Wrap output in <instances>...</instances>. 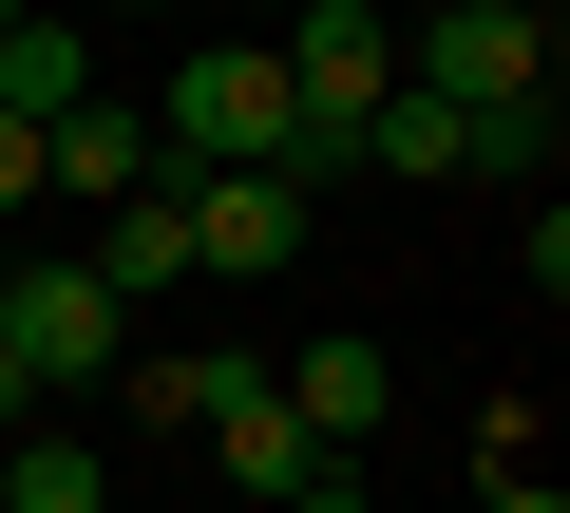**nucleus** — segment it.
<instances>
[{
    "label": "nucleus",
    "instance_id": "11",
    "mask_svg": "<svg viewBox=\"0 0 570 513\" xmlns=\"http://www.w3.org/2000/svg\"><path fill=\"white\" fill-rule=\"evenodd\" d=\"M362 171H419V190H456V171H475V115H438V96H381V115H362Z\"/></svg>",
    "mask_w": 570,
    "mask_h": 513
},
{
    "label": "nucleus",
    "instance_id": "12",
    "mask_svg": "<svg viewBox=\"0 0 570 513\" xmlns=\"http://www.w3.org/2000/svg\"><path fill=\"white\" fill-rule=\"evenodd\" d=\"M0 209H39V134H0Z\"/></svg>",
    "mask_w": 570,
    "mask_h": 513
},
{
    "label": "nucleus",
    "instance_id": "4",
    "mask_svg": "<svg viewBox=\"0 0 570 513\" xmlns=\"http://www.w3.org/2000/svg\"><path fill=\"white\" fill-rule=\"evenodd\" d=\"M171 228H190V286H266L324 209L285 190V171H171Z\"/></svg>",
    "mask_w": 570,
    "mask_h": 513
},
{
    "label": "nucleus",
    "instance_id": "3",
    "mask_svg": "<svg viewBox=\"0 0 570 513\" xmlns=\"http://www.w3.org/2000/svg\"><path fill=\"white\" fill-rule=\"evenodd\" d=\"M115 362H134V324L96 305V267H20V286H0V381H20V399L115 381Z\"/></svg>",
    "mask_w": 570,
    "mask_h": 513
},
{
    "label": "nucleus",
    "instance_id": "10",
    "mask_svg": "<svg viewBox=\"0 0 570 513\" xmlns=\"http://www.w3.org/2000/svg\"><path fill=\"white\" fill-rule=\"evenodd\" d=\"M0 513H115V475H96V437H58V418H20V456H0Z\"/></svg>",
    "mask_w": 570,
    "mask_h": 513
},
{
    "label": "nucleus",
    "instance_id": "7",
    "mask_svg": "<svg viewBox=\"0 0 570 513\" xmlns=\"http://www.w3.org/2000/svg\"><path fill=\"white\" fill-rule=\"evenodd\" d=\"M266 399L305 418V437H324V475H343V456L381 437V343H362V324H343V343H285V381H266Z\"/></svg>",
    "mask_w": 570,
    "mask_h": 513
},
{
    "label": "nucleus",
    "instance_id": "6",
    "mask_svg": "<svg viewBox=\"0 0 570 513\" xmlns=\"http://www.w3.org/2000/svg\"><path fill=\"white\" fill-rule=\"evenodd\" d=\"M171 152H153V96H77L58 134H39V190H77V209H134Z\"/></svg>",
    "mask_w": 570,
    "mask_h": 513
},
{
    "label": "nucleus",
    "instance_id": "8",
    "mask_svg": "<svg viewBox=\"0 0 570 513\" xmlns=\"http://www.w3.org/2000/svg\"><path fill=\"white\" fill-rule=\"evenodd\" d=\"M77 267H96V305H115V324H134V305H171V286H190V228H171V171H153V190H134V209H96V247H77Z\"/></svg>",
    "mask_w": 570,
    "mask_h": 513
},
{
    "label": "nucleus",
    "instance_id": "2",
    "mask_svg": "<svg viewBox=\"0 0 570 513\" xmlns=\"http://www.w3.org/2000/svg\"><path fill=\"white\" fill-rule=\"evenodd\" d=\"M400 96H438V115H551V20H513V0H456V20H419L400 39Z\"/></svg>",
    "mask_w": 570,
    "mask_h": 513
},
{
    "label": "nucleus",
    "instance_id": "9",
    "mask_svg": "<svg viewBox=\"0 0 570 513\" xmlns=\"http://www.w3.org/2000/svg\"><path fill=\"white\" fill-rule=\"evenodd\" d=\"M77 96H96V39L77 20H0V134H58Z\"/></svg>",
    "mask_w": 570,
    "mask_h": 513
},
{
    "label": "nucleus",
    "instance_id": "14",
    "mask_svg": "<svg viewBox=\"0 0 570 513\" xmlns=\"http://www.w3.org/2000/svg\"><path fill=\"white\" fill-rule=\"evenodd\" d=\"M0 456H20V418H0Z\"/></svg>",
    "mask_w": 570,
    "mask_h": 513
},
{
    "label": "nucleus",
    "instance_id": "1",
    "mask_svg": "<svg viewBox=\"0 0 570 513\" xmlns=\"http://www.w3.org/2000/svg\"><path fill=\"white\" fill-rule=\"evenodd\" d=\"M153 152H171V171H285V58H266V39H209V58H171V96H153Z\"/></svg>",
    "mask_w": 570,
    "mask_h": 513
},
{
    "label": "nucleus",
    "instance_id": "5",
    "mask_svg": "<svg viewBox=\"0 0 570 513\" xmlns=\"http://www.w3.org/2000/svg\"><path fill=\"white\" fill-rule=\"evenodd\" d=\"M209 475H228V513H285V494H324V437L285 418L266 381H228L209 399Z\"/></svg>",
    "mask_w": 570,
    "mask_h": 513
},
{
    "label": "nucleus",
    "instance_id": "13",
    "mask_svg": "<svg viewBox=\"0 0 570 513\" xmlns=\"http://www.w3.org/2000/svg\"><path fill=\"white\" fill-rule=\"evenodd\" d=\"M285 513H381V494H362V475H324V494H285Z\"/></svg>",
    "mask_w": 570,
    "mask_h": 513
}]
</instances>
